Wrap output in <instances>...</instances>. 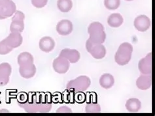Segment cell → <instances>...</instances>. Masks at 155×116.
<instances>
[{
	"instance_id": "6da1fadb",
	"label": "cell",
	"mask_w": 155,
	"mask_h": 116,
	"mask_svg": "<svg viewBox=\"0 0 155 116\" xmlns=\"http://www.w3.org/2000/svg\"><path fill=\"white\" fill-rule=\"evenodd\" d=\"M18 105L27 112H48L52 108L51 103L43 99L41 95H34L31 102H26L18 103Z\"/></svg>"
},
{
	"instance_id": "7a4b0ae2",
	"label": "cell",
	"mask_w": 155,
	"mask_h": 116,
	"mask_svg": "<svg viewBox=\"0 0 155 116\" xmlns=\"http://www.w3.org/2000/svg\"><path fill=\"white\" fill-rule=\"evenodd\" d=\"M88 33L90 35L89 40L95 44H103L106 39L104 27L98 22H94L89 25Z\"/></svg>"
},
{
	"instance_id": "3957f363",
	"label": "cell",
	"mask_w": 155,
	"mask_h": 116,
	"mask_svg": "<svg viewBox=\"0 0 155 116\" xmlns=\"http://www.w3.org/2000/svg\"><path fill=\"white\" fill-rule=\"evenodd\" d=\"M133 46L128 42H124L119 46L115 54V60L118 65L123 66L130 62L132 58Z\"/></svg>"
},
{
	"instance_id": "277c9868",
	"label": "cell",
	"mask_w": 155,
	"mask_h": 116,
	"mask_svg": "<svg viewBox=\"0 0 155 116\" xmlns=\"http://www.w3.org/2000/svg\"><path fill=\"white\" fill-rule=\"evenodd\" d=\"M91 84V80L87 76H80L70 80L67 84V89L71 92H83L86 91Z\"/></svg>"
},
{
	"instance_id": "5b68a950",
	"label": "cell",
	"mask_w": 155,
	"mask_h": 116,
	"mask_svg": "<svg viewBox=\"0 0 155 116\" xmlns=\"http://www.w3.org/2000/svg\"><path fill=\"white\" fill-rule=\"evenodd\" d=\"M86 49L88 52L96 59H103L106 55V49L102 44L93 43L89 39L86 42Z\"/></svg>"
},
{
	"instance_id": "8992f818",
	"label": "cell",
	"mask_w": 155,
	"mask_h": 116,
	"mask_svg": "<svg viewBox=\"0 0 155 116\" xmlns=\"http://www.w3.org/2000/svg\"><path fill=\"white\" fill-rule=\"evenodd\" d=\"M24 18L25 15L22 12L20 11H16L12 18V22L10 26L11 31L22 33L24 28Z\"/></svg>"
},
{
	"instance_id": "52a82bcc",
	"label": "cell",
	"mask_w": 155,
	"mask_h": 116,
	"mask_svg": "<svg viewBox=\"0 0 155 116\" xmlns=\"http://www.w3.org/2000/svg\"><path fill=\"white\" fill-rule=\"evenodd\" d=\"M16 11H17V7L12 0L0 4V20L11 17Z\"/></svg>"
},
{
	"instance_id": "ba28073f",
	"label": "cell",
	"mask_w": 155,
	"mask_h": 116,
	"mask_svg": "<svg viewBox=\"0 0 155 116\" xmlns=\"http://www.w3.org/2000/svg\"><path fill=\"white\" fill-rule=\"evenodd\" d=\"M52 67L57 73L65 74L67 73L69 69L70 63L66 59L58 56L53 61Z\"/></svg>"
},
{
	"instance_id": "9c48e42d",
	"label": "cell",
	"mask_w": 155,
	"mask_h": 116,
	"mask_svg": "<svg viewBox=\"0 0 155 116\" xmlns=\"http://www.w3.org/2000/svg\"><path fill=\"white\" fill-rule=\"evenodd\" d=\"M138 69L142 74H152V54L149 53L140 59Z\"/></svg>"
},
{
	"instance_id": "30bf717a",
	"label": "cell",
	"mask_w": 155,
	"mask_h": 116,
	"mask_svg": "<svg viewBox=\"0 0 155 116\" xmlns=\"http://www.w3.org/2000/svg\"><path fill=\"white\" fill-rule=\"evenodd\" d=\"M134 24L137 30L144 32L150 27V20L145 15H140L134 20Z\"/></svg>"
},
{
	"instance_id": "8fae6325",
	"label": "cell",
	"mask_w": 155,
	"mask_h": 116,
	"mask_svg": "<svg viewBox=\"0 0 155 116\" xmlns=\"http://www.w3.org/2000/svg\"><path fill=\"white\" fill-rule=\"evenodd\" d=\"M59 56L66 59L70 63H75L80 59L81 54L75 49H65L60 52Z\"/></svg>"
},
{
	"instance_id": "7c38bea8",
	"label": "cell",
	"mask_w": 155,
	"mask_h": 116,
	"mask_svg": "<svg viewBox=\"0 0 155 116\" xmlns=\"http://www.w3.org/2000/svg\"><path fill=\"white\" fill-rule=\"evenodd\" d=\"M56 29L60 35H68L73 31V24L69 20H62L57 24Z\"/></svg>"
},
{
	"instance_id": "4fadbf2b",
	"label": "cell",
	"mask_w": 155,
	"mask_h": 116,
	"mask_svg": "<svg viewBox=\"0 0 155 116\" xmlns=\"http://www.w3.org/2000/svg\"><path fill=\"white\" fill-rule=\"evenodd\" d=\"M5 40L11 47L13 48V49H16V48H18L22 45L23 38L20 33H18V32H11L9 36L5 39Z\"/></svg>"
},
{
	"instance_id": "5bb4252c",
	"label": "cell",
	"mask_w": 155,
	"mask_h": 116,
	"mask_svg": "<svg viewBox=\"0 0 155 116\" xmlns=\"http://www.w3.org/2000/svg\"><path fill=\"white\" fill-rule=\"evenodd\" d=\"M136 86L141 90H147L152 86L151 74H141L136 81Z\"/></svg>"
},
{
	"instance_id": "9a60e30c",
	"label": "cell",
	"mask_w": 155,
	"mask_h": 116,
	"mask_svg": "<svg viewBox=\"0 0 155 116\" xmlns=\"http://www.w3.org/2000/svg\"><path fill=\"white\" fill-rule=\"evenodd\" d=\"M39 49L44 52L48 53L54 49L55 42L51 37H44L40 39L39 42Z\"/></svg>"
},
{
	"instance_id": "2e32d148",
	"label": "cell",
	"mask_w": 155,
	"mask_h": 116,
	"mask_svg": "<svg viewBox=\"0 0 155 116\" xmlns=\"http://www.w3.org/2000/svg\"><path fill=\"white\" fill-rule=\"evenodd\" d=\"M19 73L24 78H31L34 77L36 73V67L34 63L29 65L20 66Z\"/></svg>"
},
{
	"instance_id": "e0dca14e",
	"label": "cell",
	"mask_w": 155,
	"mask_h": 116,
	"mask_svg": "<svg viewBox=\"0 0 155 116\" xmlns=\"http://www.w3.org/2000/svg\"><path fill=\"white\" fill-rule=\"evenodd\" d=\"M125 106L126 108L130 112L135 113L141 108V102L136 98H132L128 100Z\"/></svg>"
},
{
	"instance_id": "ac0fdd59",
	"label": "cell",
	"mask_w": 155,
	"mask_h": 116,
	"mask_svg": "<svg viewBox=\"0 0 155 116\" xmlns=\"http://www.w3.org/2000/svg\"><path fill=\"white\" fill-rule=\"evenodd\" d=\"M123 22V17L119 13L111 14L107 18L108 24L111 27H119L122 24Z\"/></svg>"
},
{
	"instance_id": "d6986e66",
	"label": "cell",
	"mask_w": 155,
	"mask_h": 116,
	"mask_svg": "<svg viewBox=\"0 0 155 116\" xmlns=\"http://www.w3.org/2000/svg\"><path fill=\"white\" fill-rule=\"evenodd\" d=\"M115 83V79L111 74L105 73L100 78V84L104 89H110Z\"/></svg>"
},
{
	"instance_id": "ffe728a7",
	"label": "cell",
	"mask_w": 155,
	"mask_h": 116,
	"mask_svg": "<svg viewBox=\"0 0 155 116\" xmlns=\"http://www.w3.org/2000/svg\"><path fill=\"white\" fill-rule=\"evenodd\" d=\"M17 61L20 66L29 65L34 63V57L30 53L24 52L18 55Z\"/></svg>"
},
{
	"instance_id": "44dd1931",
	"label": "cell",
	"mask_w": 155,
	"mask_h": 116,
	"mask_svg": "<svg viewBox=\"0 0 155 116\" xmlns=\"http://www.w3.org/2000/svg\"><path fill=\"white\" fill-rule=\"evenodd\" d=\"M58 9L63 13H67L71 9L73 2L71 0H58L57 2Z\"/></svg>"
},
{
	"instance_id": "7402d4cb",
	"label": "cell",
	"mask_w": 155,
	"mask_h": 116,
	"mask_svg": "<svg viewBox=\"0 0 155 116\" xmlns=\"http://www.w3.org/2000/svg\"><path fill=\"white\" fill-rule=\"evenodd\" d=\"M104 5L109 10H115L120 5V0H104Z\"/></svg>"
},
{
	"instance_id": "603a6c76",
	"label": "cell",
	"mask_w": 155,
	"mask_h": 116,
	"mask_svg": "<svg viewBox=\"0 0 155 116\" xmlns=\"http://www.w3.org/2000/svg\"><path fill=\"white\" fill-rule=\"evenodd\" d=\"M87 113H98L101 111V107L97 103H88L85 107Z\"/></svg>"
},
{
	"instance_id": "cb8c5ba5",
	"label": "cell",
	"mask_w": 155,
	"mask_h": 116,
	"mask_svg": "<svg viewBox=\"0 0 155 116\" xmlns=\"http://www.w3.org/2000/svg\"><path fill=\"white\" fill-rule=\"evenodd\" d=\"M13 48L11 47L5 39L0 42V55H6L10 53L13 50Z\"/></svg>"
},
{
	"instance_id": "d4e9b609",
	"label": "cell",
	"mask_w": 155,
	"mask_h": 116,
	"mask_svg": "<svg viewBox=\"0 0 155 116\" xmlns=\"http://www.w3.org/2000/svg\"><path fill=\"white\" fill-rule=\"evenodd\" d=\"M12 72L11 66L8 63H2L0 64V73L10 77Z\"/></svg>"
},
{
	"instance_id": "484cf974",
	"label": "cell",
	"mask_w": 155,
	"mask_h": 116,
	"mask_svg": "<svg viewBox=\"0 0 155 116\" xmlns=\"http://www.w3.org/2000/svg\"><path fill=\"white\" fill-rule=\"evenodd\" d=\"M48 0H31V3L35 7L42 8L47 5Z\"/></svg>"
},
{
	"instance_id": "4316f807",
	"label": "cell",
	"mask_w": 155,
	"mask_h": 116,
	"mask_svg": "<svg viewBox=\"0 0 155 116\" xmlns=\"http://www.w3.org/2000/svg\"><path fill=\"white\" fill-rule=\"evenodd\" d=\"M9 82V77L0 73V86L7 85Z\"/></svg>"
},
{
	"instance_id": "83f0119b",
	"label": "cell",
	"mask_w": 155,
	"mask_h": 116,
	"mask_svg": "<svg viewBox=\"0 0 155 116\" xmlns=\"http://www.w3.org/2000/svg\"><path fill=\"white\" fill-rule=\"evenodd\" d=\"M56 112H58V113H62V112H69V113H71L72 111L71 110V109L69 108L68 107L66 106H62V107H60V108H58V110H56Z\"/></svg>"
},
{
	"instance_id": "f1b7e54d",
	"label": "cell",
	"mask_w": 155,
	"mask_h": 116,
	"mask_svg": "<svg viewBox=\"0 0 155 116\" xmlns=\"http://www.w3.org/2000/svg\"><path fill=\"white\" fill-rule=\"evenodd\" d=\"M8 1H9V0H0V4L3 3H5Z\"/></svg>"
},
{
	"instance_id": "f546056e",
	"label": "cell",
	"mask_w": 155,
	"mask_h": 116,
	"mask_svg": "<svg viewBox=\"0 0 155 116\" xmlns=\"http://www.w3.org/2000/svg\"><path fill=\"white\" fill-rule=\"evenodd\" d=\"M126 1H127V2H132V1H133V0H126Z\"/></svg>"
}]
</instances>
